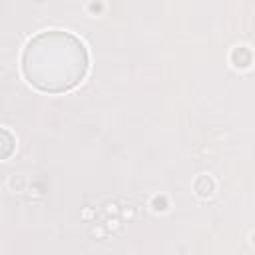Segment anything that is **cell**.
<instances>
[{"label":"cell","mask_w":255,"mask_h":255,"mask_svg":"<svg viewBox=\"0 0 255 255\" xmlns=\"http://www.w3.org/2000/svg\"><path fill=\"white\" fill-rule=\"evenodd\" d=\"M24 76L42 92H66L74 88L88 70L84 44L62 30L42 32L32 38L22 56Z\"/></svg>","instance_id":"cell-1"}]
</instances>
